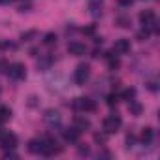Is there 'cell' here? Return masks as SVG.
Wrapping results in <instances>:
<instances>
[{"mask_svg":"<svg viewBox=\"0 0 160 160\" xmlns=\"http://www.w3.org/2000/svg\"><path fill=\"white\" fill-rule=\"evenodd\" d=\"M149 34H151V30H149V28H143V30L138 34V40H139V42H145V40L149 38Z\"/></svg>","mask_w":160,"mask_h":160,"instance_id":"obj_23","label":"cell"},{"mask_svg":"<svg viewBox=\"0 0 160 160\" xmlns=\"http://www.w3.org/2000/svg\"><path fill=\"white\" fill-rule=\"evenodd\" d=\"M79 130H75V128H68V130H64L62 132V138H64V141H68V143H75L77 139H79Z\"/></svg>","mask_w":160,"mask_h":160,"instance_id":"obj_12","label":"cell"},{"mask_svg":"<svg viewBox=\"0 0 160 160\" xmlns=\"http://www.w3.org/2000/svg\"><path fill=\"white\" fill-rule=\"evenodd\" d=\"M28 10H30V4H28V2L19 6V12H21V13H25V12H28Z\"/></svg>","mask_w":160,"mask_h":160,"instance_id":"obj_30","label":"cell"},{"mask_svg":"<svg viewBox=\"0 0 160 160\" xmlns=\"http://www.w3.org/2000/svg\"><path fill=\"white\" fill-rule=\"evenodd\" d=\"M121 124H122L121 117H119L117 113H113V115H109V117L104 119V132H106V134H115V132L121 128Z\"/></svg>","mask_w":160,"mask_h":160,"instance_id":"obj_4","label":"cell"},{"mask_svg":"<svg viewBox=\"0 0 160 160\" xmlns=\"http://www.w3.org/2000/svg\"><path fill=\"white\" fill-rule=\"evenodd\" d=\"M36 34H38L36 30H28V32H23V34H21V40H23V42H28V40H32Z\"/></svg>","mask_w":160,"mask_h":160,"instance_id":"obj_22","label":"cell"},{"mask_svg":"<svg viewBox=\"0 0 160 160\" xmlns=\"http://www.w3.org/2000/svg\"><path fill=\"white\" fill-rule=\"evenodd\" d=\"M43 43L45 45H57V36L53 34V32H49V34H45V38H43Z\"/></svg>","mask_w":160,"mask_h":160,"instance_id":"obj_19","label":"cell"},{"mask_svg":"<svg viewBox=\"0 0 160 160\" xmlns=\"http://www.w3.org/2000/svg\"><path fill=\"white\" fill-rule=\"evenodd\" d=\"M128 109H130V113H132L134 117H139V115L143 113V106H141L139 102H136V100L128 102Z\"/></svg>","mask_w":160,"mask_h":160,"instance_id":"obj_14","label":"cell"},{"mask_svg":"<svg viewBox=\"0 0 160 160\" xmlns=\"http://www.w3.org/2000/svg\"><path fill=\"white\" fill-rule=\"evenodd\" d=\"M83 32H85V34H92V32H94V27H89V28H83Z\"/></svg>","mask_w":160,"mask_h":160,"instance_id":"obj_34","label":"cell"},{"mask_svg":"<svg viewBox=\"0 0 160 160\" xmlns=\"http://www.w3.org/2000/svg\"><path fill=\"white\" fill-rule=\"evenodd\" d=\"M139 21H141V25H143V28H149V30H158V23H156V15H154V12L152 10H145V12H141L139 13Z\"/></svg>","mask_w":160,"mask_h":160,"instance_id":"obj_1","label":"cell"},{"mask_svg":"<svg viewBox=\"0 0 160 160\" xmlns=\"http://www.w3.org/2000/svg\"><path fill=\"white\" fill-rule=\"evenodd\" d=\"M2 136H4V128H2V126H0V138H2Z\"/></svg>","mask_w":160,"mask_h":160,"instance_id":"obj_35","label":"cell"},{"mask_svg":"<svg viewBox=\"0 0 160 160\" xmlns=\"http://www.w3.org/2000/svg\"><path fill=\"white\" fill-rule=\"evenodd\" d=\"M122 98H124L126 102H132V100L136 98V91H134V89H126V91L122 92Z\"/></svg>","mask_w":160,"mask_h":160,"instance_id":"obj_20","label":"cell"},{"mask_svg":"<svg viewBox=\"0 0 160 160\" xmlns=\"http://www.w3.org/2000/svg\"><path fill=\"white\" fill-rule=\"evenodd\" d=\"M43 121L51 126H57V124H60V113L55 111V109H47L45 115H43Z\"/></svg>","mask_w":160,"mask_h":160,"instance_id":"obj_9","label":"cell"},{"mask_svg":"<svg viewBox=\"0 0 160 160\" xmlns=\"http://www.w3.org/2000/svg\"><path fill=\"white\" fill-rule=\"evenodd\" d=\"M89 10H91V13L94 17H98L102 13V0H91V2H89Z\"/></svg>","mask_w":160,"mask_h":160,"instance_id":"obj_15","label":"cell"},{"mask_svg":"<svg viewBox=\"0 0 160 160\" xmlns=\"http://www.w3.org/2000/svg\"><path fill=\"white\" fill-rule=\"evenodd\" d=\"M68 53L73 55V57H83L87 53V47H85V43L72 42V43H68Z\"/></svg>","mask_w":160,"mask_h":160,"instance_id":"obj_7","label":"cell"},{"mask_svg":"<svg viewBox=\"0 0 160 160\" xmlns=\"http://www.w3.org/2000/svg\"><path fill=\"white\" fill-rule=\"evenodd\" d=\"M43 147H45L43 139H30L28 141V152H32V154H42Z\"/></svg>","mask_w":160,"mask_h":160,"instance_id":"obj_10","label":"cell"},{"mask_svg":"<svg viewBox=\"0 0 160 160\" xmlns=\"http://www.w3.org/2000/svg\"><path fill=\"white\" fill-rule=\"evenodd\" d=\"M72 108L83 109V111H94V109H96V104H94V100H91V98H75V100L72 102Z\"/></svg>","mask_w":160,"mask_h":160,"instance_id":"obj_5","label":"cell"},{"mask_svg":"<svg viewBox=\"0 0 160 160\" xmlns=\"http://www.w3.org/2000/svg\"><path fill=\"white\" fill-rule=\"evenodd\" d=\"M51 64H53V57H43V58H40V60H38V72L49 70Z\"/></svg>","mask_w":160,"mask_h":160,"instance_id":"obj_16","label":"cell"},{"mask_svg":"<svg viewBox=\"0 0 160 160\" xmlns=\"http://www.w3.org/2000/svg\"><path fill=\"white\" fill-rule=\"evenodd\" d=\"M117 2H119L121 6H130V4L134 2V0H117Z\"/></svg>","mask_w":160,"mask_h":160,"instance_id":"obj_31","label":"cell"},{"mask_svg":"<svg viewBox=\"0 0 160 160\" xmlns=\"http://www.w3.org/2000/svg\"><path fill=\"white\" fill-rule=\"evenodd\" d=\"M141 139H143V143H151V139H152V128H143V132H141Z\"/></svg>","mask_w":160,"mask_h":160,"instance_id":"obj_18","label":"cell"},{"mask_svg":"<svg viewBox=\"0 0 160 160\" xmlns=\"http://www.w3.org/2000/svg\"><path fill=\"white\" fill-rule=\"evenodd\" d=\"M15 2V0H0V4H2V6H8V4H13Z\"/></svg>","mask_w":160,"mask_h":160,"instance_id":"obj_33","label":"cell"},{"mask_svg":"<svg viewBox=\"0 0 160 160\" xmlns=\"http://www.w3.org/2000/svg\"><path fill=\"white\" fill-rule=\"evenodd\" d=\"M134 143H136V138H134L132 134H128V136H126V149H132Z\"/></svg>","mask_w":160,"mask_h":160,"instance_id":"obj_25","label":"cell"},{"mask_svg":"<svg viewBox=\"0 0 160 160\" xmlns=\"http://www.w3.org/2000/svg\"><path fill=\"white\" fill-rule=\"evenodd\" d=\"M73 128H75V130H79V132L89 130V128H91V121H89V119H85V117H81V115H77V117L73 119Z\"/></svg>","mask_w":160,"mask_h":160,"instance_id":"obj_11","label":"cell"},{"mask_svg":"<svg viewBox=\"0 0 160 160\" xmlns=\"http://www.w3.org/2000/svg\"><path fill=\"white\" fill-rule=\"evenodd\" d=\"M79 154H89V147H79Z\"/></svg>","mask_w":160,"mask_h":160,"instance_id":"obj_32","label":"cell"},{"mask_svg":"<svg viewBox=\"0 0 160 160\" xmlns=\"http://www.w3.org/2000/svg\"><path fill=\"white\" fill-rule=\"evenodd\" d=\"M28 106L30 108H36L38 106V98L36 96H28Z\"/></svg>","mask_w":160,"mask_h":160,"instance_id":"obj_29","label":"cell"},{"mask_svg":"<svg viewBox=\"0 0 160 160\" xmlns=\"http://www.w3.org/2000/svg\"><path fill=\"white\" fill-rule=\"evenodd\" d=\"M115 25H117L119 28H130L132 21H130L128 15H117V17H115Z\"/></svg>","mask_w":160,"mask_h":160,"instance_id":"obj_13","label":"cell"},{"mask_svg":"<svg viewBox=\"0 0 160 160\" xmlns=\"http://www.w3.org/2000/svg\"><path fill=\"white\" fill-rule=\"evenodd\" d=\"M17 45L12 43V42H0V49H15Z\"/></svg>","mask_w":160,"mask_h":160,"instance_id":"obj_26","label":"cell"},{"mask_svg":"<svg viewBox=\"0 0 160 160\" xmlns=\"http://www.w3.org/2000/svg\"><path fill=\"white\" fill-rule=\"evenodd\" d=\"M117 104V94H109L108 96V106H115Z\"/></svg>","mask_w":160,"mask_h":160,"instance_id":"obj_27","label":"cell"},{"mask_svg":"<svg viewBox=\"0 0 160 160\" xmlns=\"http://www.w3.org/2000/svg\"><path fill=\"white\" fill-rule=\"evenodd\" d=\"M15 145H17V136L15 134H6L4 132V136L0 138V147L2 149H15Z\"/></svg>","mask_w":160,"mask_h":160,"instance_id":"obj_6","label":"cell"},{"mask_svg":"<svg viewBox=\"0 0 160 160\" xmlns=\"http://www.w3.org/2000/svg\"><path fill=\"white\" fill-rule=\"evenodd\" d=\"M89 75H91V68H89V64H79L77 68H75V72H73V81H75V85H85L87 83V79H89Z\"/></svg>","mask_w":160,"mask_h":160,"instance_id":"obj_2","label":"cell"},{"mask_svg":"<svg viewBox=\"0 0 160 160\" xmlns=\"http://www.w3.org/2000/svg\"><path fill=\"white\" fill-rule=\"evenodd\" d=\"M108 66L111 68V70H115V68H119V60L117 58H113V57H109L108 55Z\"/></svg>","mask_w":160,"mask_h":160,"instance_id":"obj_24","label":"cell"},{"mask_svg":"<svg viewBox=\"0 0 160 160\" xmlns=\"http://www.w3.org/2000/svg\"><path fill=\"white\" fill-rule=\"evenodd\" d=\"M94 141L100 143V145H106V141H108V134H100V132H96V134H94Z\"/></svg>","mask_w":160,"mask_h":160,"instance_id":"obj_21","label":"cell"},{"mask_svg":"<svg viewBox=\"0 0 160 160\" xmlns=\"http://www.w3.org/2000/svg\"><path fill=\"white\" fill-rule=\"evenodd\" d=\"M130 51V40H126V38H119L117 42H115V45H113V53H117V55H124V53H128Z\"/></svg>","mask_w":160,"mask_h":160,"instance_id":"obj_8","label":"cell"},{"mask_svg":"<svg viewBox=\"0 0 160 160\" xmlns=\"http://www.w3.org/2000/svg\"><path fill=\"white\" fill-rule=\"evenodd\" d=\"M25 75H27V68H25V64H21V62H13V64L8 66V77L13 79V81H21V79H25Z\"/></svg>","mask_w":160,"mask_h":160,"instance_id":"obj_3","label":"cell"},{"mask_svg":"<svg viewBox=\"0 0 160 160\" xmlns=\"http://www.w3.org/2000/svg\"><path fill=\"white\" fill-rule=\"evenodd\" d=\"M147 89H149V91H152V92H156V91H158L156 81H149V83H147Z\"/></svg>","mask_w":160,"mask_h":160,"instance_id":"obj_28","label":"cell"},{"mask_svg":"<svg viewBox=\"0 0 160 160\" xmlns=\"http://www.w3.org/2000/svg\"><path fill=\"white\" fill-rule=\"evenodd\" d=\"M10 117H12V109H10V108H6V106H2V108H0V122L8 121Z\"/></svg>","mask_w":160,"mask_h":160,"instance_id":"obj_17","label":"cell"}]
</instances>
